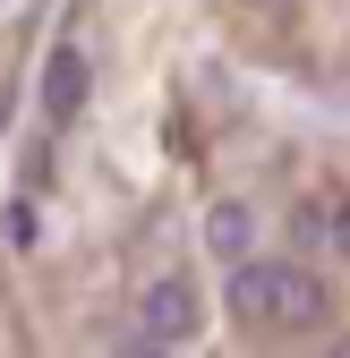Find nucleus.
I'll return each instance as SVG.
<instances>
[{"instance_id": "obj_4", "label": "nucleus", "mask_w": 350, "mask_h": 358, "mask_svg": "<svg viewBox=\"0 0 350 358\" xmlns=\"http://www.w3.org/2000/svg\"><path fill=\"white\" fill-rule=\"evenodd\" d=\"M248 239H256V213H248L239 196H223V205L205 213V248L223 256V264H239V256H248Z\"/></svg>"}, {"instance_id": "obj_2", "label": "nucleus", "mask_w": 350, "mask_h": 358, "mask_svg": "<svg viewBox=\"0 0 350 358\" xmlns=\"http://www.w3.org/2000/svg\"><path fill=\"white\" fill-rule=\"evenodd\" d=\"M197 316H205V299H197L188 273H162V282L146 290V333H154V341H188Z\"/></svg>"}, {"instance_id": "obj_3", "label": "nucleus", "mask_w": 350, "mask_h": 358, "mask_svg": "<svg viewBox=\"0 0 350 358\" xmlns=\"http://www.w3.org/2000/svg\"><path fill=\"white\" fill-rule=\"evenodd\" d=\"M85 85H94L85 52H77V43H60V52L43 60V120H77V111H85Z\"/></svg>"}, {"instance_id": "obj_5", "label": "nucleus", "mask_w": 350, "mask_h": 358, "mask_svg": "<svg viewBox=\"0 0 350 358\" xmlns=\"http://www.w3.org/2000/svg\"><path fill=\"white\" fill-rule=\"evenodd\" d=\"M265 299H274V264L239 256V264H231V316H239V324H265Z\"/></svg>"}, {"instance_id": "obj_6", "label": "nucleus", "mask_w": 350, "mask_h": 358, "mask_svg": "<svg viewBox=\"0 0 350 358\" xmlns=\"http://www.w3.org/2000/svg\"><path fill=\"white\" fill-rule=\"evenodd\" d=\"M325 239L350 256V196H342V205H325Z\"/></svg>"}, {"instance_id": "obj_1", "label": "nucleus", "mask_w": 350, "mask_h": 358, "mask_svg": "<svg viewBox=\"0 0 350 358\" xmlns=\"http://www.w3.org/2000/svg\"><path fill=\"white\" fill-rule=\"evenodd\" d=\"M265 324H282V333H316V324H325V282L308 273V264H274Z\"/></svg>"}]
</instances>
